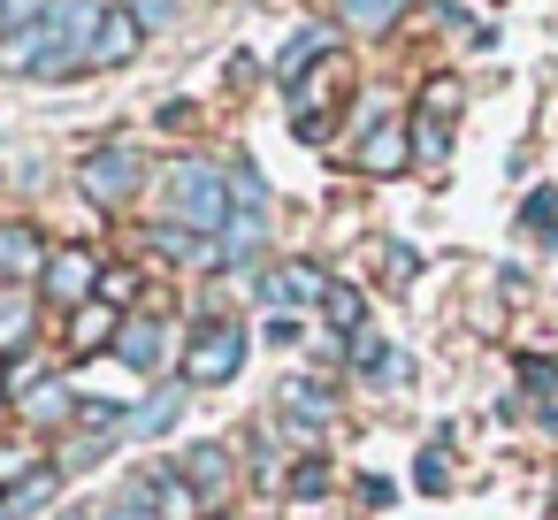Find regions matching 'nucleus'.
I'll return each mask as SVG.
<instances>
[{
    "label": "nucleus",
    "instance_id": "f257e3e1",
    "mask_svg": "<svg viewBox=\"0 0 558 520\" xmlns=\"http://www.w3.org/2000/svg\"><path fill=\"white\" fill-rule=\"evenodd\" d=\"M161 192H169V215H177L184 230H222V222H230V177H222L215 161H177Z\"/></svg>",
    "mask_w": 558,
    "mask_h": 520
},
{
    "label": "nucleus",
    "instance_id": "4468645a",
    "mask_svg": "<svg viewBox=\"0 0 558 520\" xmlns=\"http://www.w3.org/2000/svg\"><path fill=\"white\" fill-rule=\"evenodd\" d=\"M184 482H207V489H222V482H230V451H222V444H199V451L184 459Z\"/></svg>",
    "mask_w": 558,
    "mask_h": 520
},
{
    "label": "nucleus",
    "instance_id": "a878e982",
    "mask_svg": "<svg viewBox=\"0 0 558 520\" xmlns=\"http://www.w3.org/2000/svg\"><path fill=\"white\" fill-rule=\"evenodd\" d=\"M413 482H421V489H444V482H451V467H444V451H421V467H413Z\"/></svg>",
    "mask_w": 558,
    "mask_h": 520
},
{
    "label": "nucleus",
    "instance_id": "4be33fe9",
    "mask_svg": "<svg viewBox=\"0 0 558 520\" xmlns=\"http://www.w3.org/2000/svg\"><path fill=\"white\" fill-rule=\"evenodd\" d=\"M520 222H527V230H558V199H550V192H535V199L520 207Z\"/></svg>",
    "mask_w": 558,
    "mask_h": 520
},
{
    "label": "nucleus",
    "instance_id": "b1692460",
    "mask_svg": "<svg viewBox=\"0 0 558 520\" xmlns=\"http://www.w3.org/2000/svg\"><path fill=\"white\" fill-rule=\"evenodd\" d=\"M47 413H70V390L62 383H39L32 390V421H47Z\"/></svg>",
    "mask_w": 558,
    "mask_h": 520
},
{
    "label": "nucleus",
    "instance_id": "5701e85b",
    "mask_svg": "<svg viewBox=\"0 0 558 520\" xmlns=\"http://www.w3.org/2000/svg\"><path fill=\"white\" fill-rule=\"evenodd\" d=\"M131 291H138V276H131V268H116V276L100 268V306H123Z\"/></svg>",
    "mask_w": 558,
    "mask_h": 520
},
{
    "label": "nucleus",
    "instance_id": "c85d7f7f",
    "mask_svg": "<svg viewBox=\"0 0 558 520\" xmlns=\"http://www.w3.org/2000/svg\"><path fill=\"white\" fill-rule=\"evenodd\" d=\"M62 520H85V512H62Z\"/></svg>",
    "mask_w": 558,
    "mask_h": 520
},
{
    "label": "nucleus",
    "instance_id": "1a4fd4ad",
    "mask_svg": "<svg viewBox=\"0 0 558 520\" xmlns=\"http://www.w3.org/2000/svg\"><path fill=\"white\" fill-rule=\"evenodd\" d=\"M405 161H413V138H405V131H390V123L360 146V169H375V177H398Z\"/></svg>",
    "mask_w": 558,
    "mask_h": 520
},
{
    "label": "nucleus",
    "instance_id": "bb28decb",
    "mask_svg": "<svg viewBox=\"0 0 558 520\" xmlns=\"http://www.w3.org/2000/svg\"><path fill=\"white\" fill-rule=\"evenodd\" d=\"M459 108V85H428V116H451Z\"/></svg>",
    "mask_w": 558,
    "mask_h": 520
},
{
    "label": "nucleus",
    "instance_id": "20e7f679",
    "mask_svg": "<svg viewBox=\"0 0 558 520\" xmlns=\"http://www.w3.org/2000/svg\"><path fill=\"white\" fill-rule=\"evenodd\" d=\"M0 276L24 283V276H47V245L32 222H0Z\"/></svg>",
    "mask_w": 558,
    "mask_h": 520
},
{
    "label": "nucleus",
    "instance_id": "6e6552de",
    "mask_svg": "<svg viewBox=\"0 0 558 520\" xmlns=\"http://www.w3.org/2000/svg\"><path fill=\"white\" fill-rule=\"evenodd\" d=\"M138 39H146V32H138L123 9H108V16H100V32H93V55H85V62H93V70H116V62H131V55H138Z\"/></svg>",
    "mask_w": 558,
    "mask_h": 520
},
{
    "label": "nucleus",
    "instance_id": "0eeeda50",
    "mask_svg": "<svg viewBox=\"0 0 558 520\" xmlns=\"http://www.w3.org/2000/svg\"><path fill=\"white\" fill-rule=\"evenodd\" d=\"M138 505L184 520V512H192V482H184V467H146V474H138Z\"/></svg>",
    "mask_w": 558,
    "mask_h": 520
},
{
    "label": "nucleus",
    "instance_id": "aec40b11",
    "mask_svg": "<svg viewBox=\"0 0 558 520\" xmlns=\"http://www.w3.org/2000/svg\"><path fill=\"white\" fill-rule=\"evenodd\" d=\"M329 322H337V329H360V322H367V306H360V291H344V283H329Z\"/></svg>",
    "mask_w": 558,
    "mask_h": 520
},
{
    "label": "nucleus",
    "instance_id": "423d86ee",
    "mask_svg": "<svg viewBox=\"0 0 558 520\" xmlns=\"http://www.w3.org/2000/svg\"><path fill=\"white\" fill-rule=\"evenodd\" d=\"M260 291H268L276 306H306V299H329V276H322V268H306V261H283V268H268V276H260Z\"/></svg>",
    "mask_w": 558,
    "mask_h": 520
},
{
    "label": "nucleus",
    "instance_id": "2eb2a0df",
    "mask_svg": "<svg viewBox=\"0 0 558 520\" xmlns=\"http://www.w3.org/2000/svg\"><path fill=\"white\" fill-rule=\"evenodd\" d=\"M39 55H47V24L16 32V39H0V62H9V70H39Z\"/></svg>",
    "mask_w": 558,
    "mask_h": 520
},
{
    "label": "nucleus",
    "instance_id": "a211bd4d",
    "mask_svg": "<svg viewBox=\"0 0 558 520\" xmlns=\"http://www.w3.org/2000/svg\"><path fill=\"white\" fill-rule=\"evenodd\" d=\"M24 337H32V306L0 291V352H9V344H24Z\"/></svg>",
    "mask_w": 558,
    "mask_h": 520
},
{
    "label": "nucleus",
    "instance_id": "6ab92c4d",
    "mask_svg": "<svg viewBox=\"0 0 558 520\" xmlns=\"http://www.w3.org/2000/svg\"><path fill=\"white\" fill-rule=\"evenodd\" d=\"M283 406L299 421H329V390H314V383H283Z\"/></svg>",
    "mask_w": 558,
    "mask_h": 520
},
{
    "label": "nucleus",
    "instance_id": "9b49d317",
    "mask_svg": "<svg viewBox=\"0 0 558 520\" xmlns=\"http://www.w3.org/2000/svg\"><path fill=\"white\" fill-rule=\"evenodd\" d=\"M177 413H184V383L154 390V398L138 406V421H131V428H138V436H169V428H177Z\"/></svg>",
    "mask_w": 558,
    "mask_h": 520
},
{
    "label": "nucleus",
    "instance_id": "f8f14e48",
    "mask_svg": "<svg viewBox=\"0 0 558 520\" xmlns=\"http://www.w3.org/2000/svg\"><path fill=\"white\" fill-rule=\"evenodd\" d=\"M54 489H62V482H54V467H47V474H24V482H16L9 497H0V512H9V520H24V512H39V505H47Z\"/></svg>",
    "mask_w": 558,
    "mask_h": 520
},
{
    "label": "nucleus",
    "instance_id": "412c9836",
    "mask_svg": "<svg viewBox=\"0 0 558 520\" xmlns=\"http://www.w3.org/2000/svg\"><path fill=\"white\" fill-rule=\"evenodd\" d=\"M169 16H177L169 0H131V24H138V32H169Z\"/></svg>",
    "mask_w": 558,
    "mask_h": 520
},
{
    "label": "nucleus",
    "instance_id": "39448f33",
    "mask_svg": "<svg viewBox=\"0 0 558 520\" xmlns=\"http://www.w3.org/2000/svg\"><path fill=\"white\" fill-rule=\"evenodd\" d=\"M39 283H47V299L70 306V299H85V291L100 283V261H93V253H47V276H39Z\"/></svg>",
    "mask_w": 558,
    "mask_h": 520
},
{
    "label": "nucleus",
    "instance_id": "f3484780",
    "mask_svg": "<svg viewBox=\"0 0 558 520\" xmlns=\"http://www.w3.org/2000/svg\"><path fill=\"white\" fill-rule=\"evenodd\" d=\"M337 9H344L360 32H383V24H398V9H405V0H337Z\"/></svg>",
    "mask_w": 558,
    "mask_h": 520
},
{
    "label": "nucleus",
    "instance_id": "9d476101",
    "mask_svg": "<svg viewBox=\"0 0 558 520\" xmlns=\"http://www.w3.org/2000/svg\"><path fill=\"white\" fill-rule=\"evenodd\" d=\"M329 47H337L329 32H299V39H291V47L276 55V77H283V85H306V62H322Z\"/></svg>",
    "mask_w": 558,
    "mask_h": 520
},
{
    "label": "nucleus",
    "instance_id": "ddd939ff",
    "mask_svg": "<svg viewBox=\"0 0 558 520\" xmlns=\"http://www.w3.org/2000/svg\"><path fill=\"white\" fill-rule=\"evenodd\" d=\"M116 329H123V322H116L108 306H77V322H70V344H77V352H100Z\"/></svg>",
    "mask_w": 558,
    "mask_h": 520
},
{
    "label": "nucleus",
    "instance_id": "7ed1b4c3",
    "mask_svg": "<svg viewBox=\"0 0 558 520\" xmlns=\"http://www.w3.org/2000/svg\"><path fill=\"white\" fill-rule=\"evenodd\" d=\"M138 177H146V169H138L131 146H108V154H85V161H77V192L100 199V207H123V199L138 192Z\"/></svg>",
    "mask_w": 558,
    "mask_h": 520
},
{
    "label": "nucleus",
    "instance_id": "dca6fc26",
    "mask_svg": "<svg viewBox=\"0 0 558 520\" xmlns=\"http://www.w3.org/2000/svg\"><path fill=\"white\" fill-rule=\"evenodd\" d=\"M116 344H123V360L154 367V352H161V329H154V322H123V329H116Z\"/></svg>",
    "mask_w": 558,
    "mask_h": 520
},
{
    "label": "nucleus",
    "instance_id": "393cba45",
    "mask_svg": "<svg viewBox=\"0 0 558 520\" xmlns=\"http://www.w3.org/2000/svg\"><path fill=\"white\" fill-rule=\"evenodd\" d=\"M322 482H329L322 459H299V467H291V489H299V497H322Z\"/></svg>",
    "mask_w": 558,
    "mask_h": 520
},
{
    "label": "nucleus",
    "instance_id": "cd10ccee",
    "mask_svg": "<svg viewBox=\"0 0 558 520\" xmlns=\"http://www.w3.org/2000/svg\"><path fill=\"white\" fill-rule=\"evenodd\" d=\"M100 520H161V512H146V505L131 497V505H116V512H100Z\"/></svg>",
    "mask_w": 558,
    "mask_h": 520
},
{
    "label": "nucleus",
    "instance_id": "f03ea898",
    "mask_svg": "<svg viewBox=\"0 0 558 520\" xmlns=\"http://www.w3.org/2000/svg\"><path fill=\"white\" fill-rule=\"evenodd\" d=\"M245 367V329L238 322H199L184 352V383H230Z\"/></svg>",
    "mask_w": 558,
    "mask_h": 520
}]
</instances>
